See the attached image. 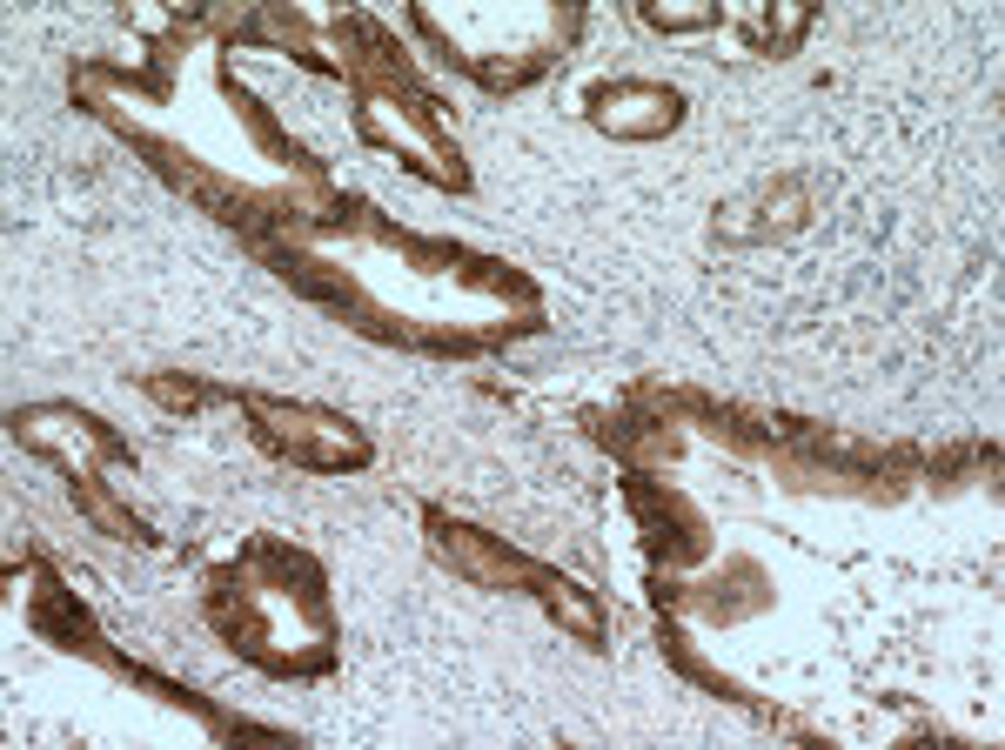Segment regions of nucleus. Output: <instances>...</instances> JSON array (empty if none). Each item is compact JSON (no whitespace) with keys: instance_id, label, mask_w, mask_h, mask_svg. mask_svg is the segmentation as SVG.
<instances>
[{"instance_id":"1","label":"nucleus","mask_w":1005,"mask_h":750,"mask_svg":"<svg viewBox=\"0 0 1005 750\" xmlns=\"http://www.w3.org/2000/svg\"><path fill=\"white\" fill-rule=\"evenodd\" d=\"M650 27H704V21H717L711 7H650L644 14Z\"/></svg>"}]
</instances>
